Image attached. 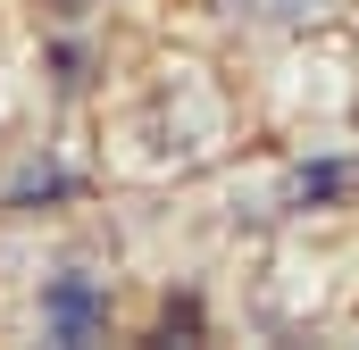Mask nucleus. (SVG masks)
<instances>
[{"instance_id":"nucleus-1","label":"nucleus","mask_w":359,"mask_h":350,"mask_svg":"<svg viewBox=\"0 0 359 350\" xmlns=\"http://www.w3.org/2000/svg\"><path fill=\"white\" fill-rule=\"evenodd\" d=\"M42 309H50V326H59V342H92L100 334V292H92V275H59L50 292H42Z\"/></svg>"},{"instance_id":"nucleus-4","label":"nucleus","mask_w":359,"mask_h":350,"mask_svg":"<svg viewBox=\"0 0 359 350\" xmlns=\"http://www.w3.org/2000/svg\"><path fill=\"white\" fill-rule=\"evenodd\" d=\"M59 8H84V0H59Z\"/></svg>"},{"instance_id":"nucleus-3","label":"nucleus","mask_w":359,"mask_h":350,"mask_svg":"<svg viewBox=\"0 0 359 350\" xmlns=\"http://www.w3.org/2000/svg\"><path fill=\"white\" fill-rule=\"evenodd\" d=\"M168 334H201V309L192 300H168Z\"/></svg>"},{"instance_id":"nucleus-2","label":"nucleus","mask_w":359,"mask_h":350,"mask_svg":"<svg viewBox=\"0 0 359 350\" xmlns=\"http://www.w3.org/2000/svg\"><path fill=\"white\" fill-rule=\"evenodd\" d=\"M309 209H326V200H351L359 192V159H318V167H301V183H292Z\"/></svg>"}]
</instances>
